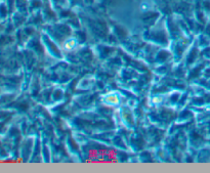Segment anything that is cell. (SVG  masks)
<instances>
[{
  "label": "cell",
  "mask_w": 210,
  "mask_h": 173,
  "mask_svg": "<svg viewBox=\"0 0 210 173\" xmlns=\"http://www.w3.org/2000/svg\"><path fill=\"white\" fill-rule=\"evenodd\" d=\"M141 9H142V10H148V9H149V5L146 4V3H142V4H141Z\"/></svg>",
  "instance_id": "obj_3"
},
{
  "label": "cell",
  "mask_w": 210,
  "mask_h": 173,
  "mask_svg": "<svg viewBox=\"0 0 210 173\" xmlns=\"http://www.w3.org/2000/svg\"><path fill=\"white\" fill-rule=\"evenodd\" d=\"M77 40L76 38H69L68 40H66V42L64 43V48L66 50H72L77 46Z\"/></svg>",
  "instance_id": "obj_1"
},
{
  "label": "cell",
  "mask_w": 210,
  "mask_h": 173,
  "mask_svg": "<svg viewBox=\"0 0 210 173\" xmlns=\"http://www.w3.org/2000/svg\"><path fill=\"white\" fill-rule=\"evenodd\" d=\"M105 101H106L107 103H109V105H116V103L119 102V97H118V95H117V94L111 93V94H109V95L106 96Z\"/></svg>",
  "instance_id": "obj_2"
}]
</instances>
